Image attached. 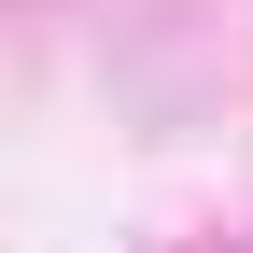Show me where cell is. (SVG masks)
I'll return each mask as SVG.
<instances>
[]
</instances>
